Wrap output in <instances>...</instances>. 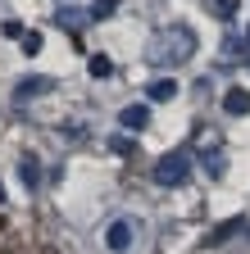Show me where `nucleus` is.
I'll list each match as a JSON object with an SVG mask.
<instances>
[{
	"label": "nucleus",
	"instance_id": "f257e3e1",
	"mask_svg": "<svg viewBox=\"0 0 250 254\" xmlns=\"http://www.w3.org/2000/svg\"><path fill=\"white\" fill-rule=\"evenodd\" d=\"M186 177H191V154L186 150H168L160 164H155V182L160 186H182Z\"/></svg>",
	"mask_w": 250,
	"mask_h": 254
},
{
	"label": "nucleus",
	"instance_id": "f03ea898",
	"mask_svg": "<svg viewBox=\"0 0 250 254\" xmlns=\"http://www.w3.org/2000/svg\"><path fill=\"white\" fill-rule=\"evenodd\" d=\"M196 50V41H191V32H186V27H177V32H168V41L160 46V59H186V55H191Z\"/></svg>",
	"mask_w": 250,
	"mask_h": 254
},
{
	"label": "nucleus",
	"instance_id": "7ed1b4c3",
	"mask_svg": "<svg viewBox=\"0 0 250 254\" xmlns=\"http://www.w3.org/2000/svg\"><path fill=\"white\" fill-rule=\"evenodd\" d=\"M223 109H228V114H250V91H246V86H232V91L223 95Z\"/></svg>",
	"mask_w": 250,
	"mask_h": 254
},
{
	"label": "nucleus",
	"instance_id": "20e7f679",
	"mask_svg": "<svg viewBox=\"0 0 250 254\" xmlns=\"http://www.w3.org/2000/svg\"><path fill=\"white\" fill-rule=\"evenodd\" d=\"M168 95H177V82H173V77L150 82V100H168Z\"/></svg>",
	"mask_w": 250,
	"mask_h": 254
},
{
	"label": "nucleus",
	"instance_id": "39448f33",
	"mask_svg": "<svg viewBox=\"0 0 250 254\" xmlns=\"http://www.w3.org/2000/svg\"><path fill=\"white\" fill-rule=\"evenodd\" d=\"M128 241H132V232H128V222H114V227H109V245H114V250H123Z\"/></svg>",
	"mask_w": 250,
	"mask_h": 254
},
{
	"label": "nucleus",
	"instance_id": "423d86ee",
	"mask_svg": "<svg viewBox=\"0 0 250 254\" xmlns=\"http://www.w3.org/2000/svg\"><path fill=\"white\" fill-rule=\"evenodd\" d=\"M123 127H146V109H141V105L123 109Z\"/></svg>",
	"mask_w": 250,
	"mask_h": 254
},
{
	"label": "nucleus",
	"instance_id": "0eeeda50",
	"mask_svg": "<svg viewBox=\"0 0 250 254\" xmlns=\"http://www.w3.org/2000/svg\"><path fill=\"white\" fill-rule=\"evenodd\" d=\"M209 9H214L218 18H232V14H237V0H209Z\"/></svg>",
	"mask_w": 250,
	"mask_h": 254
},
{
	"label": "nucleus",
	"instance_id": "6e6552de",
	"mask_svg": "<svg viewBox=\"0 0 250 254\" xmlns=\"http://www.w3.org/2000/svg\"><path fill=\"white\" fill-rule=\"evenodd\" d=\"M114 73V64L105 59V55H96V59H91V77H109Z\"/></svg>",
	"mask_w": 250,
	"mask_h": 254
},
{
	"label": "nucleus",
	"instance_id": "1a4fd4ad",
	"mask_svg": "<svg viewBox=\"0 0 250 254\" xmlns=\"http://www.w3.org/2000/svg\"><path fill=\"white\" fill-rule=\"evenodd\" d=\"M114 5H118V0H100V5H96V14H114Z\"/></svg>",
	"mask_w": 250,
	"mask_h": 254
},
{
	"label": "nucleus",
	"instance_id": "9d476101",
	"mask_svg": "<svg viewBox=\"0 0 250 254\" xmlns=\"http://www.w3.org/2000/svg\"><path fill=\"white\" fill-rule=\"evenodd\" d=\"M246 46H250V32H246Z\"/></svg>",
	"mask_w": 250,
	"mask_h": 254
}]
</instances>
